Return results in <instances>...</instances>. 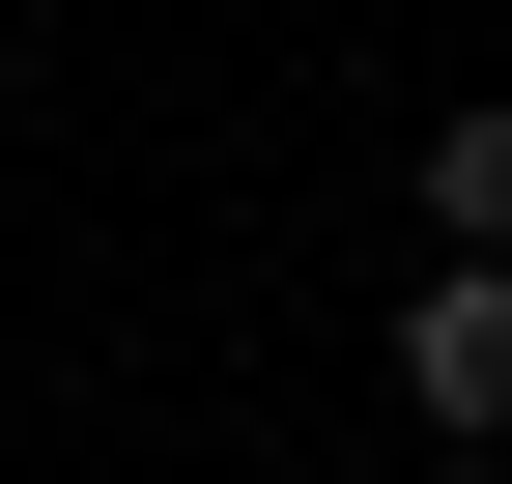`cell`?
<instances>
[{"label":"cell","mask_w":512,"mask_h":484,"mask_svg":"<svg viewBox=\"0 0 512 484\" xmlns=\"http://www.w3.org/2000/svg\"><path fill=\"white\" fill-rule=\"evenodd\" d=\"M399 428L427 456H512V257H427L399 285Z\"/></svg>","instance_id":"cell-1"},{"label":"cell","mask_w":512,"mask_h":484,"mask_svg":"<svg viewBox=\"0 0 512 484\" xmlns=\"http://www.w3.org/2000/svg\"><path fill=\"white\" fill-rule=\"evenodd\" d=\"M427 228H456V257H512V86H484V114H427Z\"/></svg>","instance_id":"cell-2"}]
</instances>
